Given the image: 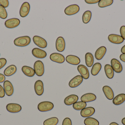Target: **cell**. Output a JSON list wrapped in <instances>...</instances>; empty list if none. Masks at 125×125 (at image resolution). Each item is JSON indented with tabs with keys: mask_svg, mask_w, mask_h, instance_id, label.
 Segmentation results:
<instances>
[{
	"mask_svg": "<svg viewBox=\"0 0 125 125\" xmlns=\"http://www.w3.org/2000/svg\"><path fill=\"white\" fill-rule=\"evenodd\" d=\"M31 39L28 36H23L16 38L14 40V44L18 47H25L31 43Z\"/></svg>",
	"mask_w": 125,
	"mask_h": 125,
	"instance_id": "cell-1",
	"label": "cell"
},
{
	"mask_svg": "<svg viewBox=\"0 0 125 125\" xmlns=\"http://www.w3.org/2000/svg\"><path fill=\"white\" fill-rule=\"evenodd\" d=\"M54 108L52 103L49 101H44L39 103L38 109L41 112H46L51 111Z\"/></svg>",
	"mask_w": 125,
	"mask_h": 125,
	"instance_id": "cell-2",
	"label": "cell"
},
{
	"mask_svg": "<svg viewBox=\"0 0 125 125\" xmlns=\"http://www.w3.org/2000/svg\"><path fill=\"white\" fill-rule=\"evenodd\" d=\"M34 69L37 76H42L44 73V67L43 62L40 60L35 62L34 65Z\"/></svg>",
	"mask_w": 125,
	"mask_h": 125,
	"instance_id": "cell-3",
	"label": "cell"
},
{
	"mask_svg": "<svg viewBox=\"0 0 125 125\" xmlns=\"http://www.w3.org/2000/svg\"><path fill=\"white\" fill-rule=\"evenodd\" d=\"M80 10V8L77 4H72L67 7L64 10L65 14L71 15L78 13Z\"/></svg>",
	"mask_w": 125,
	"mask_h": 125,
	"instance_id": "cell-4",
	"label": "cell"
},
{
	"mask_svg": "<svg viewBox=\"0 0 125 125\" xmlns=\"http://www.w3.org/2000/svg\"><path fill=\"white\" fill-rule=\"evenodd\" d=\"M33 41L36 45L41 48H45L47 46V43L46 40L44 38L39 36H34L33 37Z\"/></svg>",
	"mask_w": 125,
	"mask_h": 125,
	"instance_id": "cell-5",
	"label": "cell"
},
{
	"mask_svg": "<svg viewBox=\"0 0 125 125\" xmlns=\"http://www.w3.org/2000/svg\"><path fill=\"white\" fill-rule=\"evenodd\" d=\"M20 23L19 19L17 18H12L7 20L5 22V26L7 28H14L17 27Z\"/></svg>",
	"mask_w": 125,
	"mask_h": 125,
	"instance_id": "cell-6",
	"label": "cell"
},
{
	"mask_svg": "<svg viewBox=\"0 0 125 125\" xmlns=\"http://www.w3.org/2000/svg\"><path fill=\"white\" fill-rule=\"evenodd\" d=\"M111 64L113 70L117 73H120L122 71L123 66L120 62L116 59H112L111 61Z\"/></svg>",
	"mask_w": 125,
	"mask_h": 125,
	"instance_id": "cell-7",
	"label": "cell"
},
{
	"mask_svg": "<svg viewBox=\"0 0 125 125\" xmlns=\"http://www.w3.org/2000/svg\"><path fill=\"white\" fill-rule=\"evenodd\" d=\"M6 108L9 112L11 113H18L22 110L21 106L17 103H9L7 105Z\"/></svg>",
	"mask_w": 125,
	"mask_h": 125,
	"instance_id": "cell-8",
	"label": "cell"
},
{
	"mask_svg": "<svg viewBox=\"0 0 125 125\" xmlns=\"http://www.w3.org/2000/svg\"><path fill=\"white\" fill-rule=\"evenodd\" d=\"M30 10V5L28 2H25L22 4L20 11V14L22 17H25L29 13Z\"/></svg>",
	"mask_w": 125,
	"mask_h": 125,
	"instance_id": "cell-9",
	"label": "cell"
},
{
	"mask_svg": "<svg viewBox=\"0 0 125 125\" xmlns=\"http://www.w3.org/2000/svg\"><path fill=\"white\" fill-rule=\"evenodd\" d=\"M83 81V78L81 76L77 75L70 81L69 86L71 88H75L79 86Z\"/></svg>",
	"mask_w": 125,
	"mask_h": 125,
	"instance_id": "cell-10",
	"label": "cell"
},
{
	"mask_svg": "<svg viewBox=\"0 0 125 125\" xmlns=\"http://www.w3.org/2000/svg\"><path fill=\"white\" fill-rule=\"evenodd\" d=\"M3 87L6 95L8 96H11L14 93V87L11 83L8 80L4 81Z\"/></svg>",
	"mask_w": 125,
	"mask_h": 125,
	"instance_id": "cell-11",
	"label": "cell"
},
{
	"mask_svg": "<svg viewBox=\"0 0 125 125\" xmlns=\"http://www.w3.org/2000/svg\"><path fill=\"white\" fill-rule=\"evenodd\" d=\"M77 69L83 78L84 79H89L90 76L89 72L86 66L83 65H80L77 67Z\"/></svg>",
	"mask_w": 125,
	"mask_h": 125,
	"instance_id": "cell-12",
	"label": "cell"
},
{
	"mask_svg": "<svg viewBox=\"0 0 125 125\" xmlns=\"http://www.w3.org/2000/svg\"><path fill=\"white\" fill-rule=\"evenodd\" d=\"M109 41L114 44H120L124 42V39L120 35L118 34H110L108 36Z\"/></svg>",
	"mask_w": 125,
	"mask_h": 125,
	"instance_id": "cell-13",
	"label": "cell"
},
{
	"mask_svg": "<svg viewBox=\"0 0 125 125\" xmlns=\"http://www.w3.org/2000/svg\"><path fill=\"white\" fill-rule=\"evenodd\" d=\"M34 90L37 95L41 96L44 93V84L40 80H38L35 82L34 86Z\"/></svg>",
	"mask_w": 125,
	"mask_h": 125,
	"instance_id": "cell-14",
	"label": "cell"
},
{
	"mask_svg": "<svg viewBox=\"0 0 125 125\" xmlns=\"http://www.w3.org/2000/svg\"><path fill=\"white\" fill-rule=\"evenodd\" d=\"M65 43L64 39L62 37H59L56 42V48L59 52H62L64 50Z\"/></svg>",
	"mask_w": 125,
	"mask_h": 125,
	"instance_id": "cell-15",
	"label": "cell"
},
{
	"mask_svg": "<svg viewBox=\"0 0 125 125\" xmlns=\"http://www.w3.org/2000/svg\"><path fill=\"white\" fill-rule=\"evenodd\" d=\"M50 59L51 61L59 64H62L65 61L64 56L61 54L53 53L50 56Z\"/></svg>",
	"mask_w": 125,
	"mask_h": 125,
	"instance_id": "cell-16",
	"label": "cell"
},
{
	"mask_svg": "<svg viewBox=\"0 0 125 125\" xmlns=\"http://www.w3.org/2000/svg\"><path fill=\"white\" fill-rule=\"evenodd\" d=\"M32 54L34 57L38 58H44L47 56V53L45 51L37 48H33Z\"/></svg>",
	"mask_w": 125,
	"mask_h": 125,
	"instance_id": "cell-17",
	"label": "cell"
},
{
	"mask_svg": "<svg viewBox=\"0 0 125 125\" xmlns=\"http://www.w3.org/2000/svg\"><path fill=\"white\" fill-rule=\"evenodd\" d=\"M95 112V109L93 107H89L82 110L81 115L83 117H88L93 115Z\"/></svg>",
	"mask_w": 125,
	"mask_h": 125,
	"instance_id": "cell-18",
	"label": "cell"
},
{
	"mask_svg": "<svg viewBox=\"0 0 125 125\" xmlns=\"http://www.w3.org/2000/svg\"><path fill=\"white\" fill-rule=\"evenodd\" d=\"M78 99V97L77 95L74 94L70 95L65 98L64 103L67 105H71L77 102Z\"/></svg>",
	"mask_w": 125,
	"mask_h": 125,
	"instance_id": "cell-19",
	"label": "cell"
},
{
	"mask_svg": "<svg viewBox=\"0 0 125 125\" xmlns=\"http://www.w3.org/2000/svg\"><path fill=\"white\" fill-rule=\"evenodd\" d=\"M103 90L105 96L108 100H113L114 94L113 90L110 87L107 86H104L103 87Z\"/></svg>",
	"mask_w": 125,
	"mask_h": 125,
	"instance_id": "cell-20",
	"label": "cell"
},
{
	"mask_svg": "<svg viewBox=\"0 0 125 125\" xmlns=\"http://www.w3.org/2000/svg\"><path fill=\"white\" fill-rule=\"evenodd\" d=\"M65 60L67 62L73 65H78L81 62V60L79 58L73 55H70L67 56Z\"/></svg>",
	"mask_w": 125,
	"mask_h": 125,
	"instance_id": "cell-21",
	"label": "cell"
},
{
	"mask_svg": "<svg viewBox=\"0 0 125 125\" xmlns=\"http://www.w3.org/2000/svg\"><path fill=\"white\" fill-rule=\"evenodd\" d=\"M106 48L104 46H101L97 49L95 53V58L98 60H101L105 54Z\"/></svg>",
	"mask_w": 125,
	"mask_h": 125,
	"instance_id": "cell-22",
	"label": "cell"
},
{
	"mask_svg": "<svg viewBox=\"0 0 125 125\" xmlns=\"http://www.w3.org/2000/svg\"><path fill=\"white\" fill-rule=\"evenodd\" d=\"M96 95L91 93H87L83 95L81 98V101L84 102H92L96 100Z\"/></svg>",
	"mask_w": 125,
	"mask_h": 125,
	"instance_id": "cell-23",
	"label": "cell"
},
{
	"mask_svg": "<svg viewBox=\"0 0 125 125\" xmlns=\"http://www.w3.org/2000/svg\"><path fill=\"white\" fill-rule=\"evenodd\" d=\"M22 70L24 75L29 77H32L34 76L35 73L34 69L27 66H24L22 67Z\"/></svg>",
	"mask_w": 125,
	"mask_h": 125,
	"instance_id": "cell-24",
	"label": "cell"
},
{
	"mask_svg": "<svg viewBox=\"0 0 125 125\" xmlns=\"http://www.w3.org/2000/svg\"><path fill=\"white\" fill-rule=\"evenodd\" d=\"M17 68L15 65H12L7 67L4 70V74L6 76H10L14 74L17 71Z\"/></svg>",
	"mask_w": 125,
	"mask_h": 125,
	"instance_id": "cell-25",
	"label": "cell"
},
{
	"mask_svg": "<svg viewBox=\"0 0 125 125\" xmlns=\"http://www.w3.org/2000/svg\"><path fill=\"white\" fill-rule=\"evenodd\" d=\"M125 101V94H121L118 95L114 98L113 103L116 105H119L124 103Z\"/></svg>",
	"mask_w": 125,
	"mask_h": 125,
	"instance_id": "cell-26",
	"label": "cell"
},
{
	"mask_svg": "<svg viewBox=\"0 0 125 125\" xmlns=\"http://www.w3.org/2000/svg\"><path fill=\"white\" fill-rule=\"evenodd\" d=\"M105 73L108 78L112 79L113 78L114 75V70L112 67L109 64L106 65L104 67Z\"/></svg>",
	"mask_w": 125,
	"mask_h": 125,
	"instance_id": "cell-27",
	"label": "cell"
},
{
	"mask_svg": "<svg viewBox=\"0 0 125 125\" xmlns=\"http://www.w3.org/2000/svg\"><path fill=\"white\" fill-rule=\"evenodd\" d=\"M85 62L86 65L89 67H91L93 65L94 62V57L90 53H87L85 54Z\"/></svg>",
	"mask_w": 125,
	"mask_h": 125,
	"instance_id": "cell-28",
	"label": "cell"
},
{
	"mask_svg": "<svg viewBox=\"0 0 125 125\" xmlns=\"http://www.w3.org/2000/svg\"><path fill=\"white\" fill-rule=\"evenodd\" d=\"M102 68L101 64L99 62L95 63L91 69V73L93 76H96L98 74Z\"/></svg>",
	"mask_w": 125,
	"mask_h": 125,
	"instance_id": "cell-29",
	"label": "cell"
},
{
	"mask_svg": "<svg viewBox=\"0 0 125 125\" xmlns=\"http://www.w3.org/2000/svg\"><path fill=\"white\" fill-rule=\"evenodd\" d=\"M92 13L91 11L87 10L83 14L82 16V21L83 23L85 24L88 23L92 17Z\"/></svg>",
	"mask_w": 125,
	"mask_h": 125,
	"instance_id": "cell-30",
	"label": "cell"
},
{
	"mask_svg": "<svg viewBox=\"0 0 125 125\" xmlns=\"http://www.w3.org/2000/svg\"><path fill=\"white\" fill-rule=\"evenodd\" d=\"M87 106V104L86 102L79 101L76 102L73 105V108L75 110L77 111H80L85 108Z\"/></svg>",
	"mask_w": 125,
	"mask_h": 125,
	"instance_id": "cell-31",
	"label": "cell"
},
{
	"mask_svg": "<svg viewBox=\"0 0 125 125\" xmlns=\"http://www.w3.org/2000/svg\"><path fill=\"white\" fill-rule=\"evenodd\" d=\"M85 125H99V122L97 119L92 117H87L84 122Z\"/></svg>",
	"mask_w": 125,
	"mask_h": 125,
	"instance_id": "cell-32",
	"label": "cell"
},
{
	"mask_svg": "<svg viewBox=\"0 0 125 125\" xmlns=\"http://www.w3.org/2000/svg\"><path fill=\"white\" fill-rule=\"evenodd\" d=\"M59 122V120L57 117H53L45 120L44 125H56Z\"/></svg>",
	"mask_w": 125,
	"mask_h": 125,
	"instance_id": "cell-33",
	"label": "cell"
},
{
	"mask_svg": "<svg viewBox=\"0 0 125 125\" xmlns=\"http://www.w3.org/2000/svg\"><path fill=\"white\" fill-rule=\"evenodd\" d=\"M113 2V0H100L98 2V6L101 8L106 7L112 5Z\"/></svg>",
	"mask_w": 125,
	"mask_h": 125,
	"instance_id": "cell-34",
	"label": "cell"
},
{
	"mask_svg": "<svg viewBox=\"0 0 125 125\" xmlns=\"http://www.w3.org/2000/svg\"><path fill=\"white\" fill-rule=\"evenodd\" d=\"M7 17V13L6 9L0 5V18L1 19H5Z\"/></svg>",
	"mask_w": 125,
	"mask_h": 125,
	"instance_id": "cell-35",
	"label": "cell"
},
{
	"mask_svg": "<svg viewBox=\"0 0 125 125\" xmlns=\"http://www.w3.org/2000/svg\"><path fill=\"white\" fill-rule=\"evenodd\" d=\"M62 125H72L71 120L68 117L65 118L62 122Z\"/></svg>",
	"mask_w": 125,
	"mask_h": 125,
	"instance_id": "cell-36",
	"label": "cell"
},
{
	"mask_svg": "<svg viewBox=\"0 0 125 125\" xmlns=\"http://www.w3.org/2000/svg\"><path fill=\"white\" fill-rule=\"evenodd\" d=\"M0 4L4 8H6L9 5V1L8 0H0Z\"/></svg>",
	"mask_w": 125,
	"mask_h": 125,
	"instance_id": "cell-37",
	"label": "cell"
},
{
	"mask_svg": "<svg viewBox=\"0 0 125 125\" xmlns=\"http://www.w3.org/2000/svg\"><path fill=\"white\" fill-rule=\"evenodd\" d=\"M7 63V60L4 58H0V69L3 68Z\"/></svg>",
	"mask_w": 125,
	"mask_h": 125,
	"instance_id": "cell-38",
	"label": "cell"
},
{
	"mask_svg": "<svg viewBox=\"0 0 125 125\" xmlns=\"http://www.w3.org/2000/svg\"><path fill=\"white\" fill-rule=\"evenodd\" d=\"M120 33L121 36L125 40V26H121L120 29Z\"/></svg>",
	"mask_w": 125,
	"mask_h": 125,
	"instance_id": "cell-39",
	"label": "cell"
},
{
	"mask_svg": "<svg viewBox=\"0 0 125 125\" xmlns=\"http://www.w3.org/2000/svg\"><path fill=\"white\" fill-rule=\"evenodd\" d=\"M5 92L3 87L0 85V98H2L5 96Z\"/></svg>",
	"mask_w": 125,
	"mask_h": 125,
	"instance_id": "cell-40",
	"label": "cell"
},
{
	"mask_svg": "<svg viewBox=\"0 0 125 125\" xmlns=\"http://www.w3.org/2000/svg\"><path fill=\"white\" fill-rule=\"evenodd\" d=\"M99 0H85V1L86 3L89 4H95L99 2Z\"/></svg>",
	"mask_w": 125,
	"mask_h": 125,
	"instance_id": "cell-41",
	"label": "cell"
},
{
	"mask_svg": "<svg viewBox=\"0 0 125 125\" xmlns=\"http://www.w3.org/2000/svg\"><path fill=\"white\" fill-rule=\"evenodd\" d=\"M5 79H6V78L4 75L3 74L0 73V83L4 82Z\"/></svg>",
	"mask_w": 125,
	"mask_h": 125,
	"instance_id": "cell-42",
	"label": "cell"
},
{
	"mask_svg": "<svg viewBox=\"0 0 125 125\" xmlns=\"http://www.w3.org/2000/svg\"><path fill=\"white\" fill-rule=\"evenodd\" d=\"M120 58L122 61L125 62V54H122L120 55Z\"/></svg>",
	"mask_w": 125,
	"mask_h": 125,
	"instance_id": "cell-43",
	"label": "cell"
},
{
	"mask_svg": "<svg viewBox=\"0 0 125 125\" xmlns=\"http://www.w3.org/2000/svg\"><path fill=\"white\" fill-rule=\"evenodd\" d=\"M121 51L123 54H125V45L122 48Z\"/></svg>",
	"mask_w": 125,
	"mask_h": 125,
	"instance_id": "cell-44",
	"label": "cell"
},
{
	"mask_svg": "<svg viewBox=\"0 0 125 125\" xmlns=\"http://www.w3.org/2000/svg\"><path fill=\"white\" fill-rule=\"evenodd\" d=\"M122 123L124 125H125V117L123 118L122 120Z\"/></svg>",
	"mask_w": 125,
	"mask_h": 125,
	"instance_id": "cell-45",
	"label": "cell"
},
{
	"mask_svg": "<svg viewBox=\"0 0 125 125\" xmlns=\"http://www.w3.org/2000/svg\"><path fill=\"white\" fill-rule=\"evenodd\" d=\"M118 125L117 123H116L115 122H112L111 123H110V125Z\"/></svg>",
	"mask_w": 125,
	"mask_h": 125,
	"instance_id": "cell-46",
	"label": "cell"
},
{
	"mask_svg": "<svg viewBox=\"0 0 125 125\" xmlns=\"http://www.w3.org/2000/svg\"></svg>",
	"mask_w": 125,
	"mask_h": 125,
	"instance_id": "cell-47",
	"label": "cell"
}]
</instances>
